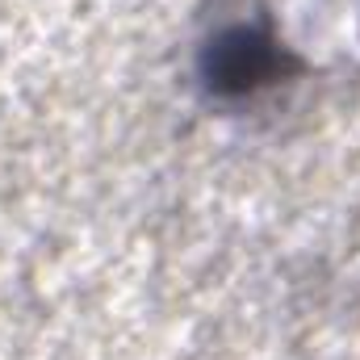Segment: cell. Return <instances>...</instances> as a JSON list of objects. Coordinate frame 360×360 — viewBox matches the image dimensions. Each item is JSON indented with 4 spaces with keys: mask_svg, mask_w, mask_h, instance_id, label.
<instances>
[{
    "mask_svg": "<svg viewBox=\"0 0 360 360\" xmlns=\"http://www.w3.org/2000/svg\"><path fill=\"white\" fill-rule=\"evenodd\" d=\"M297 72V59L264 25H231L201 51V80L214 96H252Z\"/></svg>",
    "mask_w": 360,
    "mask_h": 360,
    "instance_id": "cell-1",
    "label": "cell"
}]
</instances>
